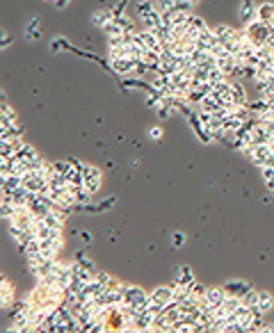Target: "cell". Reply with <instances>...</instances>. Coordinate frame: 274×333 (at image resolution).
Segmentation results:
<instances>
[{
	"instance_id": "6da1fadb",
	"label": "cell",
	"mask_w": 274,
	"mask_h": 333,
	"mask_svg": "<svg viewBox=\"0 0 274 333\" xmlns=\"http://www.w3.org/2000/svg\"><path fill=\"white\" fill-rule=\"evenodd\" d=\"M151 297L149 292H144L142 288H137V285H124V303H128V306H133L137 313L140 310H146V306H149Z\"/></svg>"
},
{
	"instance_id": "7a4b0ae2",
	"label": "cell",
	"mask_w": 274,
	"mask_h": 333,
	"mask_svg": "<svg viewBox=\"0 0 274 333\" xmlns=\"http://www.w3.org/2000/svg\"><path fill=\"white\" fill-rule=\"evenodd\" d=\"M244 32L249 35V39L254 41L256 46H265L269 41V37L274 35V28L272 25H267V23H263V21H258L256 19L254 23H249V25H244Z\"/></svg>"
},
{
	"instance_id": "3957f363",
	"label": "cell",
	"mask_w": 274,
	"mask_h": 333,
	"mask_svg": "<svg viewBox=\"0 0 274 333\" xmlns=\"http://www.w3.org/2000/svg\"><path fill=\"white\" fill-rule=\"evenodd\" d=\"M73 164L78 167L80 171H82V178H85V187L89 189L92 194L99 192V189H101V183H103V174H101V169L92 167V164H82V162H78V160H73Z\"/></svg>"
},
{
	"instance_id": "277c9868",
	"label": "cell",
	"mask_w": 274,
	"mask_h": 333,
	"mask_svg": "<svg viewBox=\"0 0 274 333\" xmlns=\"http://www.w3.org/2000/svg\"><path fill=\"white\" fill-rule=\"evenodd\" d=\"M213 30H215V35H217L219 44L224 46V48H229L231 55L238 50V30H233L229 25H215Z\"/></svg>"
},
{
	"instance_id": "5b68a950",
	"label": "cell",
	"mask_w": 274,
	"mask_h": 333,
	"mask_svg": "<svg viewBox=\"0 0 274 333\" xmlns=\"http://www.w3.org/2000/svg\"><path fill=\"white\" fill-rule=\"evenodd\" d=\"M110 66L117 75H133L137 73V60L135 57H119V60H110Z\"/></svg>"
},
{
	"instance_id": "8992f818",
	"label": "cell",
	"mask_w": 274,
	"mask_h": 333,
	"mask_svg": "<svg viewBox=\"0 0 274 333\" xmlns=\"http://www.w3.org/2000/svg\"><path fill=\"white\" fill-rule=\"evenodd\" d=\"M238 19L242 25H249L258 19V5H256L254 0H242L240 3V10H238Z\"/></svg>"
},
{
	"instance_id": "52a82bcc",
	"label": "cell",
	"mask_w": 274,
	"mask_h": 333,
	"mask_svg": "<svg viewBox=\"0 0 274 333\" xmlns=\"http://www.w3.org/2000/svg\"><path fill=\"white\" fill-rule=\"evenodd\" d=\"M149 297H151V301H158L162 306H167V303L174 301V285H160L153 292H149Z\"/></svg>"
},
{
	"instance_id": "ba28073f",
	"label": "cell",
	"mask_w": 274,
	"mask_h": 333,
	"mask_svg": "<svg viewBox=\"0 0 274 333\" xmlns=\"http://www.w3.org/2000/svg\"><path fill=\"white\" fill-rule=\"evenodd\" d=\"M224 290H226L229 294H235V297L242 299L244 294L251 292L254 288H251L247 281H242V279H231V281H226V283H224Z\"/></svg>"
},
{
	"instance_id": "9c48e42d",
	"label": "cell",
	"mask_w": 274,
	"mask_h": 333,
	"mask_svg": "<svg viewBox=\"0 0 274 333\" xmlns=\"http://www.w3.org/2000/svg\"><path fill=\"white\" fill-rule=\"evenodd\" d=\"M235 66H238V60H235L233 55H224V57H217V69L222 71V73H224L229 80H233Z\"/></svg>"
},
{
	"instance_id": "30bf717a",
	"label": "cell",
	"mask_w": 274,
	"mask_h": 333,
	"mask_svg": "<svg viewBox=\"0 0 274 333\" xmlns=\"http://www.w3.org/2000/svg\"><path fill=\"white\" fill-rule=\"evenodd\" d=\"M195 283V274L190 267H178L176 269V276H174V283L171 285H192Z\"/></svg>"
},
{
	"instance_id": "8fae6325",
	"label": "cell",
	"mask_w": 274,
	"mask_h": 333,
	"mask_svg": "<svg viewBox=\"0 0 274 333\" xmlns=\"http://www.w3.org/2000/svg\"><path fill=\"white\" fill-rule=\"evenodd\" d=\"M112 19H115L112 10H96L94 14H92V23H94L96 28H101V30H103V28H105V25H108Z\"/></svg>"
},
{
	"instance_id": "7c38bea8",
	"label": "cell",
	"mask_w": 274,
	"mask_h": 333,
	"mask_svg": "<svg viewBox=\"0 0 274 333\" xmlns=\"http://www.w3.org/2000/svg\"><path fill=\"white\" fill-rule=\"evenodd\" d=\"M226 297H229V292L224 290V285H222V288H208V292H206V299H208L213 306H222Z\"/></svg>"
},
{
	"instance_id": "4fadbf2b",
	"label": "cell",
	"mask_w": 274,
	"mask_h": 333,
	"mask_svg": "<svg viewBox=\"0 0 274 333\" xmlns=\"http://www.w3.org/2000/svg\"><path fill=\"white\" fill-rule=\"evenodd\" d=\"M258 21H263V23H267L274 28V3H263V5H258Z\"/></svg>"
},
{
	"instance_id": "5bb4252c",
	"label": "cell",
	"mask_w": 274,
	"mask_h": 333,
	"mask_svg": "<svg viewBox=\"0 0 274 333\" xmlns=\"http://www.w3.org/2000/svg\"><path fill=\"white\" fill-rule=\"evenodd\" d=\"M16 158L19 160H23V162H32V160H37L39 158V153L35 151V146H30V144H21L19 146V151H16Z\"/></svg>"
},
{
	"instance_id": "9a60e30c",
	"label": "cell",
	"mask_w": 274,
	"mask_h": 333,
	"mask_svg": "<svg viewBox=\"0 0 274 333\" xmlns=\"http://www.w3.org/2000/svg\"><path fill=\"white\" fill-rule=\"evenodd\" d=\"M256 308H260L263 313H269L274 308V297L267 290H258V303H256Z\"/></svg>"
},
{
	"instance_id": "2e32d148",
	"label": "cell",
	"mask_w": 274,
	"mask_h": 333,
	"mask_svg": "<svg viewBox=\"0 0 274 333\" xmlns=\"http://www.w3.org/2000/svg\"><path fill=\"white\" fill-rule=\"evenodd\" d=\"M25 39H28V41H39L41 39L39 19H30V23L25 25Z\"/></svg>"
},
{
	"instance_id": "e0dca14e",
	"label": "cell",
	"mask_w": 274,
	"mask_h": 333,
	"mask_svg": "<svg viewBox=\"0 0 274 333\" xmlns=\"http://www.w3.org/2000/svg\"><path fill=\"white\" fill-rule=\"evenodd\" d=\"M0 303H3V308H7L12 303V299H14V288H12V283L7 279H3V285H0Z\"/></svg>"
},
{
	"instance_id": "ac0fdd59",
	"label": "cell",
	"mask_w": 274,
	"mask_h": 333,
	"mask_svg": "<svg viewBox=\"0 0 274 333\" xmlns=\"http://www.w3.org/2000/svg\"><path fill=\"white\" fill-rule=\"evenodd\" d=\"M164 315H167V319L171 322V326H174L176 322H180L183 319V310H180V306L176 301L167 303V308H164Z\"/></svg>"
},
{
	"instance_id": "d6986e66",
	"label": "cell",
	"mask_w": 274,
	"mask_h": 333,
	"mask_svg": "<svg viewBox=\"0 0 274 333\" xmlns=\"http://www.w3.org/2000/svg\"><path fill=\"white\" fill-rule=\"evenodd\" d=\"M231 100H233L235 105H247V91H244V87L240 85V82H233V85H231Z\"/></svg>"
},
{
	"instance_id": "ffe728a7",
	"label": "cell",
	"mask_w": 274,
	"mask_h": 333,
	"mask_svg": "<svg viewBox=\"0 0 274 333\" xmlns=\"http://www.w3.org/2000/svg\"><path fill=\"white\" fill-rule=\"evenodd\" d=\"M199 107H201V109H206V112H213V115H215V112H217V109L222 107V100H219L217 96L208 94V96H206V98L199 103Z\"/></svg>"
},
{
	"instance_id": "44dd1931",
	"label": "cell",
	"mask_w": 274,
	"mask_h": 333,
	"mask_svg": "<svg viewBox=\"0 0 274 333\" xmlns=\"http://www.w3.org/2000/svg\"><path fill=\"white\" fill-rule=\"evenodd\" d=\"M153 10H155L153 0H140V3H137V7H135V12H137V19H144V16L151 14Z\"/></svg>"
},
{
	"instance_id": "7402d4cb",
	"label": "cell",
	"mask_w": 274,
	"mask_h": 333,
	"mask_svg": "<svg viewBox=\"0 0 274 333\" xmlns=\"http://www.w3.org/2000/svg\"><path fill=\"white\" fill-rule=\"evenodd\" d=\"M188 25L192 28V30H197V32H204L206 28H208V25H206V21L201 19V16H192V14L188 16Z\"/></svg>"
},
{
	"instance_id": "603a6c76",
	"label": "cell",
	"mask_w": 274,
	"mask_h": 333,
	"mask_svg": "<svg viewBox=\"0 0 274 333\" xmlns=\"http://www.w3.org/2000/svg\"><path fill=\"white\" fill-rule=\"evenodd\" d=\"M115 21L121 25V30H124V32H135V23H133V19H128L126 14L115 16Z\"/></svg>"
},
{
	"instance_id": "cb8c5ba5",
	"label": "cell",
	"mask_w": 274,
	"mask_h": 333,
	"mask_svg": "<svg viewBox=\"0 0 274 333\" xmlns=\"http://www.w3.org/2000/svg\"><path fill=\"white\" fill-rule=\"evenodd\" d=\"M75 263H78V265H82V267H85V269H89V272H96V265L92 263L89 258H87V254H85V251H78V256H75Z\"/></svg>"
},
{
	"instance_id": "d4e9b609",
	"label": "cell",
	"mask_w": 274,
	"mask_h": 333,
	"mask_svg": "<svg viewBox=\"0 0 274 333\" xmlns=\"http://www.w3.org/2000/svg\"><path fill=\"white\" fill-rule=\"evenodd\" d=\"M242 303L244 306H249V308H254L256 303H258V290H251V292H247L242 297Z\"/></svg>"
},
{
	"instance_id": "484cf974",
	"label": "cell",
	"mask_w": 274,
	"mask_h": 333,
	"mask_svg": "<svg viewBox=\"0 0 274 333\" xmlns=\"http://www.w3.org/2000/svg\"><path fill=\"white\" fill-rule=\"evenodd\" d=\"M192 3L190 0H176V10L178 12H183V14H192Z\"/></svg>"
},
{
	"instance_id": "4316f807",
	"label": "cell",
	"mask_w": 274,
	"mask_h": 333,
	"mask_svg": "<svg viewBox=\"0 0 274 333\" xmlns=\"http://www.w3.org/2000/svg\"><path fill=\"white\" fill-rule=\"evenodd\" d=\"M260 176H263V180L267 183V180L274 178V167H260Z\"/></svg>"
},
{
	"instance_id": "83f0119b",
	"label": "cell",
	"mask_w": 274,
	"mask_h": 333,
	"mask_svg": "<svg viewBox=\"0 0 274 333\" xmlns=\"http://www.w3.org/2000/svg\"><path fill=\"white\" fill-rule=\"evenodd\" d=\"M149 137H151V140H160V137H162V128H160V126H151V128H149Z\"/></svg>"
},
{
	"instance_id": "f1b7e54d",
	"label": "cell",
	"mask_w": 274,
	"mask_h": 333,
	"mask_svg": "<svg viewBox=\"0 0 274 333\" xmlns=\"http://www.w3.org/2000/svg\"><path fill=\"white\" fill-rule=\"evenodd\" d=\"M3 117H7V119L16 121V112H14V109H12L7 103H3Z\"/></svg>"
},
{
	"instance_id": "f546056e",
	"label": "cell",
	"mask_w": 274,
	"mask_h": 333,
	"mask_svg": "<svg viewBox=\"0 0 274 333\" xmlns=\"http://www.w3.org/2000/svg\"><path fill=\"white\" fill-rule=\"evenodd\" d=\"M171 244H174V247H183V244H185V235L183 233H174V235H171Z\"/></svg>"
},
{
	"instance_id": "4dcf8cb0",
	"label": "cell",
	"mask_w": 274,
	"mask_h": 333,
	"mask_svg": "<svg viewBox=\"0 0 274 333\" xmlns=\"http://www.w3.org/2000/svg\"><path fill=\"white\" fill-rule=\"evenodd\" d=\"M62 46L66 48V41H64V39H55V41H53V46H50V50H53V53H57V50H60Z\"/></svg>"
},
{
	"instance_id": "1f68e13d",
	"label": "cell",
	"mask_w": 274,
	"mask_h": 333,
	"mask_svg": "<svg viewBox=\"0 0 274 333\" xmlns=\"http://www.w3.org/2000/svg\"><path fill=\"white\" fill-rule=\"evenodd\" d=\"M69 3H71V0H55L53 5L57 7V10H64V7H69Z\"/></svg>"
},
{
	"instance_id": "d6a6232c",
	"label": "cell",
	"mask_w": 274,
	"mask_h": 333,
	"mask_svg": "<svg viewBox=\"0 0 274 333\" xmlns=\"http://www.w3.org/2000/svg\"><path fill=\"white\" fill-rule=\"evenodd\" d=\"M260 331H263V333H274V324H263Z\"/></svg>"
},
{
	"instance_id": "836d02e7",
	"label": "cell",
	"mask_w": 274,
	"mask_h": 333,
	"mask_svg": "<svg viewBox=\"0 0 274 333\" xmlns=\"http://www.w3.org/2000/svg\"><path fill=\"white\" fill-rule=\"evenodd\" d=\"M78 235H80V240H82V242H89V240H92V235L87 233V231H82V233H78Z\"/></svg>"
},
{
	"instance_id": "e575fe53",
	"label": "cell",
	"mask_w": 274,
	"mask_h": 333,
	"mask_svg": "<svg viewBox=\"0 0 274 333\" xmlns=\"http://www.w3.org/2000/svg\"><path fill=\"white\" fill-rule=\"evenodd\" d=\"M7 41H12V37H7V30H3V48L7 46Z\"/></svg>"
},
{
	"instance_id": "d590c367",
	"label": "cell",
	"mask_w": 274,
	"mask_h": 333,
	"mask_svg": "<svg viewBox=\"0 0 274 333\" xmlns=\"http://www.w3.org/2000/svg\"><path fill=\"white\" fill-rule=\"evenodd\" d=\"M269 149H272V153H274V140H272V142H269Z\"/></svg>"
},
{
	"instance_id": "8d00e7d4",
	"label": "cell",
	"mask_w": 274,
	"mask_h": 333,
	"mask_svg": "<svg viewBox=\"0 0 274 333\" xmlns=\"http://www.w3.org/2000/svg\"><path fill=\"white\" fill-rule=\"evenodd\" d=\"M190 3H192V5H197V3H199V0H190Z\"/></svg>"
},
{
	"instance_id": "74e56055",
	"label": "cell",
	"mask_w": 274,
	"mask_h": 333,
	"mask_svg": "<svg viewBox=\"0 0 274 333\" xmlns=\"http://www.w3.org/2000/svg\"><path fill=\"white\" fill-rule=\"evenodd\" d=\"M272 196H274V192H272Z\"/></svg>"
}]
</instances>
